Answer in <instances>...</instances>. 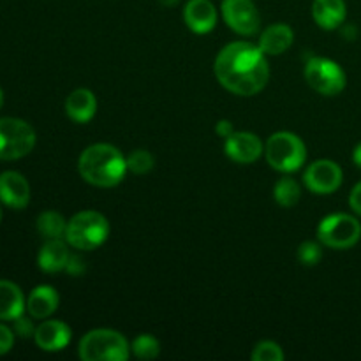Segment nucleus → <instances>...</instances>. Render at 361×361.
<instances>
[{
	"mask_svg": "<svg viewBox=\"0 0 361 361\" xmlns=\"http://www.w3.org/2000/svg\"><path fill=\"white\" fill-rule=\"evenodd\" d=\"M250 358L254 361H282L284 360V353H282L281 345L275 344V342L263 341L256 345Z\"/></svg>",
	"mask_w": 361,
	"mask_h": 361,
	"instance_id": "obj_25",
	"label": "nucleus"
},
{
	"mask_svg": "<svg viewBox=\"0 0 361 361\" xmlns=\"http://www.w3.org/2000/svg\"><path fill=\"white\" fill-rule=\"evenodd\" d=\"M361 236V224L348 214L328 215L317 228V238L330 249H351L358 243Z\"/></svg>",
	"mask_w": 361,
	"mask_h": 361,
	"instance_id": "obj_7",
	"label": "nucleus"
},
{
	"mask_svg": "<svg viewBox=\"0 0 361 361\" xmlns=\"http://www.w3.org/2000/svg\"><path fill=\"white\" fill-rule=\"evenodd\" d=\"M353 161H355V164L361 169V143L356 145L355 152H353Z\"/></svg>",
	"mask_w": 361,
	"mask_h": 361,
	"instance_id": "obj_32",
	"label": "nucleus"
},
{
	"mask_svg": "<svg viewBox=\"0 0 361 361\" xmlns=\"http://www.w3.org/2000/svg\"><path fill=\"white\" fill-rule=\"evenodd\" d=\"M345 39H355L356 37V28L355 27H345L344 28Z\"/></svg>",
	"mask_w": 361,
	"mask_h": 361,
	"instance_id": "obj_33",
	"label": "nucleus"
},
{
	"mask_svg": "<svg viewBox=\"0 0 361 361\" xmlns=\"http://www.w3.org/2000/svg\"><path fill=\"white\" fill-rule=\"evenodd\" d=\"M215 130H217L219 136L228 140V137L235 133V127H233V123L229 122V120H221V122L217 123V127H215Z\"/></svg>",
	"mask_w": 361,
	"mask_h": 361,
	"instance_id": "obj_31",
	"label": "nucleus"
},
{
	"mask_svg": "<svg viewBox=\"0 0 361 361\" xmlns=\"http://www.w3.org/2000/svg\"><path fill=\"white\" fill-rule=\"evenodd\" d=\"M97 111V99L88 88H78L66 101V113L76 123H87Z\"/></svg>",
	"mask_w": 361,
	"mask_h": 361,
	"instance_id": "obj_15",
	"label": "nucleus"
},
{
	"mask_svg": "<svg viewBox=\"0 0 361 361\" xmlns=\"http://www.w3.org/2000/svg\"><path fill=\"white\" fill-rule=\"evenodd\" d=\"M69 250H67L66 243L60 238L48 240L39 250L37 264L42 271L46 274H55V271L66 270L67 261H69Z\"/></svg>",
	"mask_w": 361,
	"mask_h": 361,
	"instance_id": "obj_18",
	"label": "nucleus"
},
{
	"mask_svg": "<svg viewBox=\"0 0 361 361\" xmlns=\"http://www.w3.org/2000/svg\"><path fill=\"white\" fill-rule=\"evenodd\" d=\"M274 196H275V201H277L281 207L291 208L300 201L302 189H300V183L296 182L295 178H291V176H284V178H281L277 183H275Z\"/></svg>",
	"mask_w": 361,
	"mask_h": 361,
	"instance_id": "obj_21",
	"label": "nucleus"
},
{
	"mask_svg": "<svg viewBox=\"0 0 361 361\" xmlns=\"http://www.w3.org/2000/svg\"><path fill=\"white\" fill-rule=\"evenodd\" d=\"M183 20L196 34H208L217 23V11L210 0H189L183 9Z\"/></svg>",
	"mask_w": 361,
	"mask_h": 361,
	"instance_id": "obj_13",
	"label": "nucleus"
},
{
	"mask_svg": "<svg viewBox=\"0 0 361 361\" xmlns=\"http://www.w3.org/2000/svg\"><path fill=\"white\" fill-rule=\"evenodd\" d=\"M222 16L242 35H254L259 30L261 18L252 0H222Z\"/></svg>",
	"mask_w": 361,
	"mask_h": 361,
	"instance_id": "obj_9",
	"label": "nucleus"
},
{
	"mask_svg": "<svg viewBox=\"0 0 361 361\" xmlns=\"http://www.w3.org/2000/svg\"><path fill=\"white\" fill-rule=\"evenodd\" d=\"M344 0H314L312 4V16L316 23L324 30H335L341 27L345 20Z\"/></svg>",
	"mask_w": 361,
	"mask_h": 361,
	"instance_id": "obj_17",
	"label": "nucleus"
},
{
	"mask_svg": "<svg viewBox=\"0 0 361 361\" xmlns=\"http://www.w3.org/2000/svg\"><path fill=\"white\" fill-rule=\"evenodd\" d=\"M264 154L271 168L282 173H291L303 166L307 159V148L296 134L282 130L268 137Z\"/></svg>",
	"mask_w": 361,
	"mask_h": 361,
	"instance_id": "obj_5",
	"label": "nucleus"
},
{
	"mask_svg": "<svg viewBox=\"0 0 361 361\" xmlns=\"http://www.w3.org/2000/svg\"><path fill=\"white\" fill-rule=\"evenodd\" d=\"M78 169L85 182L95 187H115L123 180L127 159L118 148L108 143H97L83 150L78 161Z\"/></svg>",
	"mask_w": 361,
	"mask_h": 361,
	"instance_id": "obj_2",
	"label": "nucleus"
},
{
	"mask_svg": "<svg viewBox=\"0 0 361 361\" xmlns=\"http://www.w3.org/2000/svg\"><path fill=\"white\" fill-rule=\"evenodd\" d=\"M14 344V335L13 331L7 326L0 324V355H6V353L11 351Z\"/></svg>",
	"mask_w": 361,
	"mask_h": 361,
	"instance_id": "obj_28",
	"label": "nucleus"
},
{
	"mask_svg": "<svg viewBox=\"0 0 361 361\" xmlns=\"http://www.w3.org/2000/svg\"><path fill=\"white\" fill-rule=\"evenodd\" d=\"M215 76L226 90L247 97L267 87L270 67L259 46L238 41L221 49L215 60Z\"/></svg>",
	"mask_w": 361,
	"mask_h": 361,
	"instance_id": "obj_1",
	"label": "nucleus"
},
{
	"mask_svg": "<svg viewBox=\"0 0 361 361\" xmlns=\"http://www.w3.org/2000/svg\"><path fill=\"white\" fill-rule=\"evenodd\" d=\"M154 155L147 150H134L127 157V169L133 171L134 175H147L154 169Z\"/></svg>",
	"mask_w": 361,
	"mask_h": 361,
	"instance_id": "obj_24",
	"label": "nucleus"
},
{
	"mask_svg": "<svg viewBox=\"0 0 361 361\" xmlns=\"http://www.w3.org/2000/svg\"><path fill=\"white\" fill-rule=\"evenodd\" d=\"M109 235V222L99 212H80L69 221L66 240L78 250L97 249Z\"/></svg>",
	"mask_w": 361,
	"mask_h": 361,
	"instance_id": "obj_4",
	"label": "nucleus"
},
{
	"mask_svg": "<svg viewBox=\"0 0 361 361\" xmlns=\"http://www.w3.org/2000/svg\"><path fill=\"white\" fill-rule=\"evenodd\" d=\"M37 229L44 238L55 240L66 236L67 222L56 212H44V214L39 215L37 219Z\"/></svg>",
	"mask_w": 361,
	"mask_h": 361,
	"instance_id": "obj_22",
	"label": "nucleus"
},
{
	"mask_svg": "<svg viewBox=\"0 0 361 361\" xmlns=\"http://www.w3.org/2000/svg\"><path fill=\"white\" fill-rule=\"evenodd\" d=\"M34 338L42 351H62L71 342V328L62 321H44L35 328Z\"/></svg>",
	"mask_w": 361,
	"mask_h": 361,
	"instance_id": "obj_14",
	"label": "nucleus"
},
{
	"mask_svg": "<svg viewBox=\"0 0 361 361\" xmlns=\"http://www.w3.org/2000/svg\"><path fill=\"white\" fill-rule=\"evenodd\" d=\"M0 221H2V208H0Z\"/></svg>",
	"mask_w": 361,
	"mask_h": 361,
	"instance_id": "obj_36",
	"label": "nucleus"
},
{
	"mask_svg": "<svg viewBox=\"0 0 361 361\" xmlns=\"http://www.w3.org/2000/svg\"><path fill=\"white\" fill-rule=\"evenodd\" d=\"M305 80L317 94L337 95L345 88V73L337 62L312 56L305 63Z\"/></svg>",
	"mask_w": 361,
	"mask_h": 361,
	"instance_id": "obj_8",
	"label": "nucleus"
},
{
	"mask_svg": "<svg viewBox=\"0 0 361 361\" xmlns=\"http://www.w3.org/2000/svg\"><path fill=\"white\" fill-rule=\"evenodd\" d=\"M59 307V293L51 286H37L27 300V310L35 319H46Z\"/></svg>",
	"mask_w": 361,
	"mask_h": 361,
	"instance_id": "obj_19",
	"label": "nucleus"
},
{
	"mask_svg": "<svg viewBox=\"0 0 361 361\" xmlns=\"http://www.w3.org/2000/svg\"><path fill=\"white\" fill-rule=\"evenodd\" d=\"M303 182L314 194H331L341 187L342 169L337 162L321 159L312 162L305 171Z\"/></svg>",
	"mask_w": 361,
	"mask_h": 361,
	"instance_id": "obj_10",
	"label": "nucleus"
},
{
	"mask_svg": "<svg viewBox=\"0 0 361 361\" xmlns=\"http://www.w3.org/2000/svg\"><path fill=\"white\" fill-rule=\"evenodd\" d=\"M133 353L136 358L140 360H154L157 358L161 353V344L155 337L152 335H140L136 341L133 342Z\"/></svg>",
	"mask_w": 361,
	"mask_h": 361,
	"instance_id": "obj_23",
	"label": "nucleus"
},
{
	"mask_svg": "<svg viewBox=\"0 0 361 361\" xmlns=\"http://www.w3.org/2000/svg\"><path fill=\"white\" fill-rule=\"evenodd\" d=\"M295 41L293 28L286 23L270 25L259 37V48L264 55H281L288 51Z\"/></svg>",
	"mask_w": 361,
	"mask_h": 361,
	"instance_id": "obj_16",
	"label": "nucleus"
},
{
	"mask_svg": "<svg viewBox=\"0 0 361 361\" xmlns=\"http://www.w3.org/2000/svg\"><path fill=\"white\" fill-rule=\"evenodd\" d=\"M2 102H4V94H2V88H0V108H2Z\"/></svg>",
	"mask_w": 361,
	"mask_h": 361,
	"instance_id": "obj_35",
	"label": "nucleus"
},
{
	"mask_svg": "<svg viewBox=\"0 0 361 361\" xmlns=\"http://www.w3.org/2000/svg\"><path fill=\"white\" fill-rule=\"evenodd\" d=\"M349 204L356 214L361 215V182L356 183L355 189H353L351 196H349Z\"/></svg>",
	"mask_w": 361,
	"mask_h": 361,
	"instance_id": "obj_30",
	"label": "nucleus"
},
{
	"mask_svg": "<svg viewBox=\"0 0 361 361\" xmlns=\"http://www.w3.org/2000/svg\"><path fill=\"white\" fill-rule=\"evenodd\" d=\"M25 312L21 289L9 281H0V319L14 321Z\"/></svg>",
	"mask_w": 361,
	"mask_h": 361,
	"instance_id": "obj_20",
	"label": "nucleus"
},
{
	"mask_svg": "<svg viewBox=\"0 0 361 361\" xmlns=\"http://www.w3.org/2000/svg\"><path fill=\"white\" fill-rule=\"evenodd\" d=\"M159 2H161L164 7H175L180 0H159Z\"/></svg>",
	"mask_w": 361,
	"mask_h": 361,
	"instance_id": "obj_34",
	"label": "nucleus"
},
{
	"mask_svg": "<svg viewBox=\"0 0 361 361\" xmlns=\"http://www.w3.org/2000/svg\"><path fill=\"white\" fill-rule=\"evenodd\" d=\"M323 257V250L321 245L316 242H303L298 249V259L302 261V264L305 267H314L317 264Z\"/></svg>",
	"mask_w": 361,
	"mask_h": 361,
	"instance_id": "obj_26",
	"label": "nucleus"
},
{
	"mask_svg": "<svg viewBox=\"0 0 361 361\" xmlns=\"http://www.w3.org/2000/svg\"><path fill=\"white\" fill-rule=\"evenodd\" d=\"M0 201L14 210H21L30 201V187L23 175L6 171L0 175Z\"/></svg>",
	"mask_w": 361,
	"mask_h": 361,
	"instance_id": "obj_12",
	"label": "nucleus"
},
{
	"mask_svg": "<svg viewBox=\"0 0 361 361\" xmlns=\"http://www.w3.org/2000/svg\"><path fill=\"white\" fill-rule=\"evenodd\" d=\"M263 152V141L252 133H233L226 140V154L238 164H252Z\"/></svg>",
	"mask_w": 361,
	"mask_h": 361,
	"instance_id": "obj_11",
	"label": "nucleus"
},
{
	"mask_svg": "<svg viewBox=\"0 0 361 361\" xmlns=\"http://www.w3.org/2000/svg\"><path fill=\"white\" fill-rule=\"evenodd\" d=\"M66 270L69 271L73 277H78V275H81L85 271V261L80 259L78 256H69V261H67Z\"/></svg>",
	"mask_w": 361,
	"mask_h": 361,
	"instance_id": "obj_29",
	"label": "nucleus"
},
{
	"mask_svg": "<svg viewBox=\"0 0 361 361\" xmlns=\"http://www.w3.org/2000/svg\"><path fill=\"white\" fill-rule=\"evenodd\" d=\"M78 353L85 361H123L129 358V344L118 331L101 328L81 338Z\"/></svg>",
	"mask_w": 361,
	"mask_h": 361,
	"instance_id": "obj_3",
	"label": "nucleus"
},
{
	"mask_svg": "<svg viewBox=\"0 0 361 361\" xmlns=\"http://www.w3.org/2000/svg\"><path fill=\"white\" fill-rule=\"evenodd\" d=\"M14 331H16L20 337L27 338V337H32V335L35 334V328H34V324H32V321L21 314L20 317H16V319H14Z\"/></svg>",
	"mask_w": 361,
	"mask_h": 361,
	"instance_id": "obj_27",
	"label": "nucleus"
},
{
	"mask_svg": "<svg viewBox=\"0 0 361 361\" xmlns=\"http://www.w3.org/2000/svg\"><path fill=\"white\" fill-rule=\"evenodd\" d=\"M35 147V130L20 118H0V159L16 161Z\"/></svg>",
	"mask_w": 361,
	"mask_h": 361,
	"instance_id": "obj_6",
	"label": "nucleus"
}]
</instances>
